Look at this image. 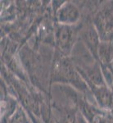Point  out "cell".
<instances>
[{
    "instance_id": "cell-1",
    "label": "cell",
    "mask_w": 113,
    "mask_h": 123,
    "mask_svg": "<svg viewBox=\"0 0 113 123\" xmlns=\"http://www.w3.org/2000/svg\"><path fill=\"white\" fill-rule=\"evenodd\" d=\"M76 31L75 29L67 25H61L57 31V42L59 47L65 52L71 49L74 44Z\"/></svg>"
},
{
    "instance_id": "cell-2",
    "label": "cell",
    "mask_w": 113,
    "mask_h": 123,
    "mask_svg": "<svg viewBox=\"0 0 113 123\" xmlns=\"http://www.w3.org/2000/svg\"><path fill=\"white\" fill-rule=\"evenodd\" d=\"M80 17V12L76 6L67 3L62 5L57 12V18L62 25H71L76 22Z\"/></svg>"
},
{
    "instance_id": "cell-3",
    "label": "cell",
    "mask_w": 113,
    "mask_h": 123,
    "mask_svg": "<svg viewBox=\"0 0 113 123\" xmlns=\"http://www.w3.org/2000/svg\"><path fill=\"white\" fill-rule=\"evenodd\" d=\"M96 24L99 32L103 35H108L113 30V14L111 11H105L99 13L96 19Z\"/></svg>"
},
{
    "instance_id": "cell-4",
    "label": "cell",
    "mask_w": 113,
    "mask_h": 123,
    "mask_svg": "<svg viewBox=\"0 0 113 123\" xmlns=\"http://www.w3.org/2000/svg\"><path fill=\"white\" fill-rule=\"evenodd\" d=\"M83 39L87 44V46L89 48L92 52L97 53L98 50V47L100 44L99 41V35L97 31L94 26H89L83 31L82 33Z\"/></svg>"
},
{
    "instance_id": "cell-5",
    "label": "cell",
    "mask_w": 113,
    "mask_h": 123,
    "mask_svg": "<svg viewBox=\"0 0 113 123\" xmlns=\"http://www.w3.org/2000/svg\"><path fill=\"white\" fill-rule=\"evenodd\" d=\"M98 54L100 58L105 62L111 61L113 56V46L110 43H102L98 47Z\"/></svg>"
}]
</instances>
